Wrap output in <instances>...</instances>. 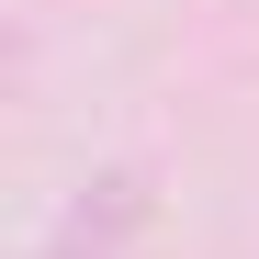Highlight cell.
<instances>
[{
  "mask_svg": "<svg viewBox=\"0 0 259 259\" xmlns=\"http://www.w3.org/2000/svg\"><path fill=\"white\" fill-rule=\"evenodd\" d=\"M136 237H147V169H91L34 237V259H124Z\"/></svg>",
  "mask_w": 259,
  "mask_h": 259,
  "instance_id": "cell-1",
  "label": "cell"
}]
</instances>
